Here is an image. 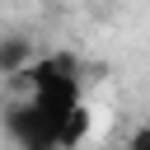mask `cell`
I'll return each instance as SVG.
<instances>
[{"instance_id": "7a4b0ae2", "label": "cell", "mask_w": 150, "mask_h": 150, "mask_svg": "<svg viewBox=\"0 0 150 150\" xmlns=\"http://www.w3.org/2000/svg\"><path fill=\"white\" fill-rule=\"evenodd\" d=\"M127 150H150V127H141V131L131 136V145H127Z\"/></svg>"}, {"instance_id": "6da1fadb", "label": "cell", "mask_w": 150, "mask_h": 150, "mask_svg": "<svg viewBox=\"0 0 150 150\" xmlns=\"http://www.w3.org/2000/svg\"><path fill=\"white\" fill-rule=\"evenodd\" d=\"M84 131H89V108L80 103V108L66 117V127H61V150H75V145L84 141Z\"/></svg>"}]
</instances>
